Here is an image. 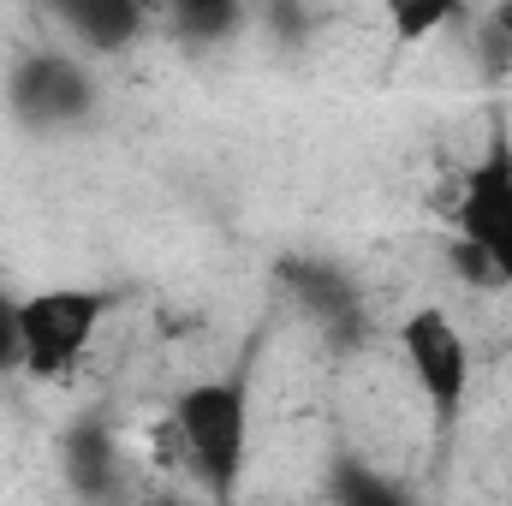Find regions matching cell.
Here are the masks:
<instances>
[{
    "label": "cell",
    "mask_w": 512,
    "mask_h": 506,
    "mask_svg": "<svg viewBox=\"0 0 512 506\" xmlns=\"http://www.w3.org/2000/svg\"><path fill=\"white\" fill-rule=\"evenodd\" d=\"M280 274H286L292 298L310 310V322H316L328 340L352 346V340L364 334V298H358V286H352L340 268H328V262H286Z\"/></svg>",
    "instance_id": "cell-6"
},
{
    "label": "cell",
    "mask_w": 512,
    "mask_h": 506,
    "mask_svg": "<svg viewBox=\"0 0 512 506\" xmlns=\"http://www.w3.org/2000/svg\"><path fill=\"white\" fill-rule=\"evenodd\" d=\"M167 435L203 495L239 501L245 465H251V364L179 387L167 411Z\"/></svg>",
    "instance_id": "cell-1"
},
{
    "label": "cell",
    "mask_w": 512,
    "mask_h": 506,
    "mask_svg": "<svg viewBox=\"0 0 512 506\" xmlns=\"http://www.w3.org/2000/svg\"><path fill=\"white\" fill-rule=\"evenodd\" d=\"M399 358H405V370L429 405L435 435H453L465 405H471V381H477V358H471L465 328L441 304H417L399 316Z\"/></svg>",
    "instance_id": "cell-4"
},
{
    "label": "cell",
    "mask_w": 512,
    "mask_h": 506,
    "mask_svg": "<svg viewBox=\"0 0 512 506\" xmlns=\"http://www.w3.org/2000/svg\"><path fill=\"white\" fill-rule=\"evenodd\" d=\"M376 6H382L387 30H393L399 42H429V36L459 30V24L471 18L465 0H376Z\"/></svg>",
    "instance_id": "cell-9"
},
{
    "label": "cell",
    "mask_w": 512,
    "mask_h": 506,
    "mask_svg": "<svg viewBox=\"0 0 512 506\" xmlns=\"http://www.w3.org/2000/svg\"><path fill=\"white\" fill-rule=\"evenodd\" d=\"M120 310V292L108 286H36L18 298V376L66 381L90 346L102 340L108 316Z\"/></svg>",
    "instance_id": "cell-2"
},
{
    "label": "cell",
    "mask_w": 512,
    "mask_h": 506,
    "mask_svg": "<svg viewBox=\"0 0 512 506\" xmlns=\"http://www.w3.org/2000/svg\"><path fill=\"white\" fill-rule=\"evenodd\" d=\"M114 465H120V441L102 423H78L66 435V471L78 495H108L114 489Z\"/></svg>",
    "instance_id": "cell-8"
},
{
    "label": "cell",
    "mask_w": 512,
    "mask_h": 506,
    "mask_svg": "<svg viewBox=\"0 0 512 506\" xmlns=\"http://www.w3.org/2000/svg\"><path fill=\"white\" fill-rule=\"evenodd\" d=\"M501 12H507V24H512V0H507V6H501Z\"/></svg>",
    "instance_id": "cell-13"
},
{
    "label": "cell",
    "mask_w": 512,
    "mask_h": 506,
    "mask_svg": "<svg viewBox=\"0 0 512 506\" xmlns=\"http://www.w3.org/2000/svg\"><path fill=\"white\" fill-rule=\"evenodd\" d=\"M48 12L66 24V36L90 54H120L137 42L149 0H48Z\"/></svg>",
    "instance_id": "cell-7"
},
{
    "label": "cell",
    "mask_w": 512,
    "mask_h": 506,
    "mask_svg": "<svg viewBox=\"0 0 512 506\" xmlns=\"http://www.w3.org/2000/svg\"><path fill=\"white\" fill-rule=\"evenodd\" d=\"M6 102H12V114L30 131H72L96 114L102 90H96V72L78 54L30 48L12 66V78H6Z\"/></svg>",
    "instance_id": "cell-5"
},
{
    "label": "cell",
    "mask_w": 512,
    "mask_h": 506,
    "mask_svg": "<svg viewBox=\"0 0 512 506\" xmlns=\"http://www.w3.org/2000/svg\"><path fill=\"white\" fill-rule=\"evenodd\" d=\"M161 6H167V18L185 42H221L245 18V0H161Z\"/></svg>",
    "instance_id": "cell-10"
},
{
    "label": "cell",
    "mask_w": 512,
    "mask_h": 506,
    "mask_svg": "<svg viewBox=\"0 0 512 506\" xmlns=\"http://www.w3.org/2000/svg\"><path fill=\"white\" fill-rule=\"evenodd\" d=\"M0 376H18V298L0 286Z\"/></svg>",
    "instance_id": "cell-12"
},
{
    "label": "cell",
    "mask_w": 512,
    "mask_h": 506,
    "mask_svg": "<svg viewBox=\"0 0 512 506\" xmlns=\"http://www.w3.org/2000/svg\"><path fill=\"white\" fill-rule=\"evenodd\" d=\"M334 495L340 501H393V483H382V477H370V471H358L352 459H340V477H334Z\"/></svg>",
    "instance_id": "cell-11"
},
{
    "label": "cell",
    "mask_w": 512,
    "mask_h": 506,
    "mask_svg": "<svg viewBox=\"0 0 512 506\" xmlns=\"http://www.w3.org/2000/svg\"><path fill=\"white\" fill-rule=\"evenodd\" d=\"M453 227H459V256L489 280L512 292V126L495 120L477 161L459 179L453 197Z\"/></svg>",
    "instance_id": "cell-3"
}]
</instances>
